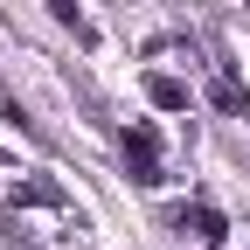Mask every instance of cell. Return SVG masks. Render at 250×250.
Segmentation results:
<instances>
[{"mask_svg":"<svg viewBox=\"0 0 250 250\" xmlns=\"http://www.w3.org/2000/svg\"><path fill=\"white\" fill-rule=\"evenodd\" d=\"M21 202H28V208H62V188H56V181H14V208H21Z\"/></svg>","mask_w":250,"mask_h":250,"instance_id":"obj_4","label":"cell"},{"mask_svg":"<svg viewBox=\"0 0 250 250\" xmlns=\"http://www.w3.org/2000/svg\"><path fill=\"white\" fill-rule=\"evenodd\" d=\"M125 167H132L139 188L167 181V174H160V132H153V125H132V132H125Z\"/></svg>","mask_w":250,"mask_h":250,"instance_id":"obj_1","label":"cell"},{"mask_svg":"<svg viewBox=\"0 0 250 250\" xmlns=\"http://www.w3.org/2000/svg\"><path fill=\"white\" fill-rule=\"evenodd\" d=\"M49 7H56V21H62V28H77V42H90V21L77 14V0H49Z\"/></svg>","mask_w":250,"mask_h":250,"instance_id":"obj_5","label":"cell"},{"mask_svg":"<svg viewBox=\"0 0 250 250\" xmlns=\"http://www.w3.org/2000/svg\"><path fill=\"white\" fill-rule=\"evenodd\" d=\"M174 229H181V236L195 229L202 243H223V215H215L208 202H195V208H181V215H174Z\"/></svg>","mask_w":250,"mask_h":250,"instance_id":"obj_2","label":"cell"},{"mask_svg":"<svg viewBox=\"0 0 250 250\" xmlns=\"http://www.w3.org/2000/svg\"><path fill=\"white\" fill-rule=\"evenodd\" d=\"M146 98L160 104V111H188V83H174V77L153 70V77H146Z\"/></svg>","mask_w":250,"mask_h":250,"instance_id":"obj_3","label":"cell"}]
</instances>
